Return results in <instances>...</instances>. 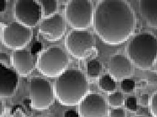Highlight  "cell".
I'll return each instance as SVG.
<instances>
[{"label":"cell","instance_id":"obj_1","mask_svg":"<svg viewBox=\"0 0 157 117\" xmlns=\"http://www.w3.org/2000/svg\"><path fill=\"white\" fill-rule=\"evenodd\" d=\"M94 27L100 39L110 45L128 39L134 31V12L127 2L102 0L98 3L93 18Z\"/></svg>","mask_w":157,"mask_h":117},{"label":"cell","instance_id":"obj_2","mask_svg":"<svg viewBox=\"0 0 157 117\" xmlns=\"http://www.w3.org/2000/svg\"><path fill=\"white\" fill-rule=\"evenodd\" d=\"M88 84L84 74L77 70L65 71L54 84V93L58 100L65 106L80 104L86 96Z\"/></svg>","mask_w":157,"mask_h":117},{"label":"cell","instance_id":"obj_3","mask_svg":"<svg viewBox=\"0 0 157 117\" xmlns=\"http://www.w3.org/2000/svg\"><path fill=\"white\" fill-rule=\"evenodd\" d=\"M127 52L130 60L139 69H150L157 60V38L149 33L137 35L129 42Z\"/></svg>","mask_w":157,"mask_h":117},{"label":"cell","instance_id":"obj_4","mask_svg":"<svg viewBox=\"0 0 157 117\" xmlns=\"http://www.w3.org/2000/svg\"><path fill=\"white\" fill-rule=\"evenodd\" d=\"M67 55L61 48L52 47L41 53L37 60V67L44 76L59 77L64 72L68 65Z\"/></svg>","mask_w":157,"mask_h":117},{"label":"cell","instance_id":"obj_5","mask_svg":"<svg viewBox=\"0 0 157 117\" xmlns=\"http://www.w3.org/2000/svg\"><path fill=\"white\" fill-rule=\"evenodd\" d=\"M67 21L72 28L78 30L87 28L93 19V7L87 0L70 1L65 8Z\"/></svg>","mask_w":157,"mask_h":117},{"label":"cell","instance_id":"obj_6","mask_svg":"<svg viewBox=\"0 0 157 117\" xmlns=\"http://www.w3.org/2000/svg\"><path fill=\"white\" fill-rule=\"evenodd\" d=\"M65 47L74 58L82 60L94 47V39L88 31L75 30L70 32L65 39Z\"/></svg>","mask_w":157,"mask_h":117},{"label":"cell","instance_id":"obj_7","mask_svg":"<svg viewBox=\"0 0 157 117\" xmlns=\"http://www.w3.org/2000/svg\"><path fill=\"white\" fill-rule=\"evenodd\" d=\"M29 99L31 106L36 110L48 109L54 101V94L50 83L41 78L31 80Z\"/></svg>","mask_w":157,"mask_h":117},{"label":"cell","instance_id":"obj_8","mask_svg":"<svg viewBox=\"0 0 157 117\" xmlns=\"http://www.w3.org/2000/svg\"><path fill=\"white\" fill-rule=\"evenodd\" d=\"M31 35V31L29 28L19 22H12L2 30V41L8 48L18 51L21 50L29 44Z\"/></svg>","mask_w":157,"mask_h":117},{"label":"cell","instance_id":"obj_9","mask_svg":"<svg viewBox=\"0 0 157 117\" xmlns=\"http://www.w3.org/2000/svg\"><path fill=\"white\" fill-rule=\"evenodd\" d=\"M14 16L17 22L22 25L34 27L42 16L41 7L37 1L19 0L15 4Z\"/></svg>","mask_w":157,"mask_h":117},{"label":"cell","instance_id":"obj_10","mask_svg":"<svg viewBox=\"0 0 157 117\" xmlns=\"http://www.w3.org/2000/svg\"><path fill=\"white\" fill-rule=\"evenodd\" d=\"M107 104L105 100L98 94H89L79 104L81 117H105Z\"/></svg>","mask_w":157,"mask_h":117},{"label":"cell","instance_id":"obj_11","mask_svg":"<svg viewBox=\"0 0 157 117\" xmlns=\"http://www.w3.org/2000/svg\"><path fill=\"white\" fill-rule=\"evenodd\" d=\"M65 30V22L63 16L55 14L45 19L39 28V32L49 41H59L64 35Z\"/></svg>","mask_w":157,"mask_h":117},{"label":"cell","instance_id":"obj_12","mask_svg":"<svg viewBox=\"0 0 157 117\" xmlns=\"http://www.w3.org/2000/svg\"><path fill=\"white\" fill-rule=\"evenodd\" d=\"M11 62L16 72L22 76L29 74L36 66L35 56L24 49L15 51L12 55Z\"/></svg>","mask_w":157,"mask_h":117},{"label":"cell","instance_id":"obj_13","mask_svg":"<svg viewBox=\"0 0 157 117\" xmlns=\"http://www.w3.org/2000/svg\"><path fill=\"white\" fill-rule=\"evenodd\" d=\"M108 71L117 80L126 79L132 73L131 60L122 55H115L109 62Z\"/></svg>","mask_w":157,"mask_h":117},{"label":"cell","instance_id":"obj_14","mask_svg":"<svg viewBox=\"0 0 157 117\" xmlns=\"http://www.w3.org/2000/svg\"><path fill=\"white\" fill-rule=\"evenodd\" d=\"M18 77L14 70L1 63L0 65V95L7 98L13 95L17 87Z\"/></svg>","mask_w":157,"mask_h":117},{"label":"cell","instance_id":"obj_15","mask_svg":"<svg viewBox=\"0 0 157 117\" xmlns=\"http://www.w3.org/2000/svg\"><path fill=\"white\" fill-rule=\"evenodd\" d=\"M140 8L150 27L157 29V0H141Z\"/></svg>","mask_w":157,"mask_h":117},{"label":"cell","instance_id":"obj_16","mask_svg":"<svg viewBox=\"0 0 157 117\" xmlns=\"http://www.w3.org/2000/svg\"><path fill=\"white\" fill-rule=\"evenodd\" d=\"M41 5L42 18L47 19L54 15L57 9V3L54 0H40L38 1Z\"/></svg>","mask_w":157,"mask_h":117},{"label":"cell","instance_id":"obj_17","mask_svg":"<svg viewBox=\"0 0 157 117\" xmlns=\"http://www.w3.org/2000/svg\"><path fill=\"white\" fill-rule=\"evenodd\" d=\"M100 88L106 92H113L115 90L116 83L111 76L104 75L100 78L99 80Z\"/></svg>","mask_w":157,"mask_h":117},{"label":"cell","instance_id":"obj_18","mask_svg":"<svg viewBox=\"0 0 157 117\" xmlns=\"http://www.w3.org/2000/svg\"><path fill=\"white\" fill-rule=\"evenodd\" d=\"M101 70V65L97 60H91L87 64V74L91 77H97L100 75Z\"/></svg>","mask_w":157,"mask_h":117},{"label":"cell","instance_id":"obj_19","mask_svg":"<svg viewBox=\"0 0 157 117\" xmlns=\"http://www.w3.org/2000/svg\"><path fill=\"white\" fill-rule=\"evenodd\" d=\"M123 102V95L120 92H115L108 97V103L111 107H119L121 106Z\"/></svg>","mask_w":157,"mask_h":117},{"label":"cell","instance_id":"obj_20","mask_svg":"<svg viewBox=\"0 0 157 117\" xmlns=\"http://www.w3.org/2000/svg\"><path fill=\"white\" fill-rule=\"evenodd\" d=\"M121 88L125 93H131L135 88V81L128 79L122 80Z\"/></svg>","mask_w":157,"mask_h":117},{"label":"cell","instance_id":"obj_21","mask_svg":"<svg viewBox=\"0 0 157 117\" xmlns=\"http://www.w3.org/2000/svg\"><path fill=\"white\" fill-rule=\"evenodd\" d=\"M126 108L131 112H136L137 110L136 99L135 97H129L125 101Z\"/></svg>","mask_w":157,"mask_h":117},{"label":"cell","instance_id":"obj_22","mask_svg":"<svg viewBox=\"0 0 157 117\" xmlns=\"http://www.w3.org/2000/svg\"><path fill=\"white\" fill-rule=\"evenodd\" d=\"M150 111L153 117H157V92L151 97L150 103Z\"/></svg>","mask_w":157,"mask_h":117},{"label":"cell","instance_id":"obj_23","mask_svg":"<svg viewBox=\"0 0 157 117\" xmlns=\"http://www.w3.org/2000/svg\"><path fill=\"white\" fill-rule=\"evenodd\" d=\"M109 117H125V111L122 108H116L109 112Z\"/></svg>","mask_w":157,"mask_h":117},{"label":"cell","instance_id":"obj_24","mask_svg":"<svg viewBox=\"0 0 157 117\" xmlns=\"http://www.w3.org/2000/svg\"><path fill=\"white\" fill-rule=\"evenodd\" d=\"M149 102V98L148 94H143L141 96L140 98V104L142 106H147L148 105Z\"/></svg>","mask_w":157,"mask_h":117},{"label":"cell","instance_id":"obj_25","mask_svg":"<svg viewBox=\"0 0 157 117\" xmlns=\"http://www.w3.org/2000/svg\"><path fill=\"white\" fill-rule=\"evenodd\" d=\"M12 117H25V114L20 108H17L13 111Z\"/></svg>","mask_w":157,"mask_h":117},{"label":"cell","instance_id":"obj_26","mask_svg":"<svg viewBox=\"0 0 157 117\" xmlns=\"http://www.w3.org/2000/svg\"><path fill=\"white\" fill-rule=\"evenodd\" d=\"M64 117H79V114L74 110H68L65 112Z\"/></svg>","mask_w":157,"mask_h":117},{"label":"cell","instance_id":"obj_27","mask_svg":"<svg viewBox=\"0 0 157 117\" xmlns=\"http://www.w3.org/2000/svg\"><path fill=\"white\" fill-rule=\"evenodd\" d=\"M8 56L6 54V53H1V64H4V63H5V66H6V65L8 63Z\"/></svg>","mask_w":157,"mask_h":117},{"label":"cell","instance_id":"obj_28","mask_svg":"<svg viewBox=\"0 0 157 117\" xmlns=\"http://www.w3.org/2000/svg\"><path fill=\"white\" fill-rule=\"evenodd\" d=\"M6 1L0 0V12H2L6 10Z\"/></svg>","mask_w":157,"mask_h":117},{"label":"cell","instance_id":"obj_29","mask_svg":"<svg viewBox=\"0 0 157 117\" xmlns=\"http://www.w3.org/2000/svg\"><path fill=\"white\" fill-rule=\"evenodd\" d=\"M4 110H5V107H4V105H3V103L2 102V101H1V102H0V115H1V117H2L3 116Z\"/></svg>","mask_w":157,"mask_h":117},{"label":"cell","instance_id":"obj_30","mask_svg":"<svg viewBox=\"0 0 157 117\" xmlns=\"http://www.w3.org/2000/svg\"><path fill=\"white\" fill-rule=\"evenodd\" d=\"M152 68L153 71H154L155 73H156L157 74V60H156V61H155V63L154 64V65H153Z\"/></svg>","mask_w":157,"mask_h":117},{"label":"cell","instance_id":"obj_31","mask_svg":"<svg viewBox=\"0 0 157 117\" xmlns=\"http://www.w3.org/2000/svg\"><path fill=\"white\" fill-rule=\"evenodd\" d=\"M141 117V116H138V117Z\"/></svg>","mask_w":157,"mask_h":117}]
</instances>
